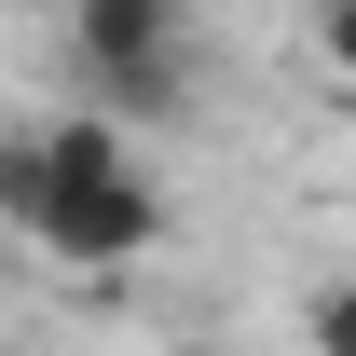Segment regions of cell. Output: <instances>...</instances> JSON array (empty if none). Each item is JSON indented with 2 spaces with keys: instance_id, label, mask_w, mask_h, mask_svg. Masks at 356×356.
<instances>
[{
  "instance_id": "1",
  "label": "cell",
  "mask_w": 356,
  "mask_h": 356,
  "mask_svg": "<svg viewBox=\"0 0 356 356\" xmlns=\"http://www.w3.org/2000/svg\"><path fill=\"white\" fill-rule=\"evenodd\" d=\"M69 83L110 124H165L178 83H192V14L178 0H83L69 14Z\"/></svg>"
},
{
  "instance_id": "2",
  "label": "cell",
  "mask_w": 356,
  "mask_h": 356,
  "mask_svg": "<svg viewBox=\"0 0 356 356\" xmlns=\"http://www.w3.org/2000/svg\"><path fill=\"white\" fill-rule=\"evenodd\" d=\"M165 233H178V192H165L151 165H124V178H69L28 247H42L55 274H124V261H151Z\"/></svg>"
},
{
  "instance_id": "3",
  "label": "cell",
  "mask_w": 356,
  "mask_h": 356,
  "mask_svg": "<svg viewBox=\"0 0 356 356\" xmlns=\"http://www.w3.org/2000/svg\"><path fill=\"white\" fill-rule=\"evenodd\" d=\"M55 178H42V124H0V233H42Z\"/></svg>"
},
{
  "instance_id": "4",
  "label": "cell",
  "mask_w": 356,
  "mask_h": 356,
  "mask_svg": "<svg viewBox=\"0 0 356 356\" xmlns=\"http://www.w3.org/2000/svg\"><path fill=\"white\" fill-rule=\"evenodd\" d=\"M302 356H356V274L302 288Z\"/></svg>"
},
{
  "instance_id": "5",
  "label": "cell",
  "mask_w": 356,
  "mask_h": 356,
  "mask_svg": "<svg viewBox=\"0 0 356 356\" xmlns=\"http://www.w3.org/2000/svg\"><path fill=\"white\" fill-rule=\"evenodd\" d=\"M302 42H315V69H343V83H356V0H315Z\"/></svg>"
},
{
  "instance_id": "6",
  "label": "cell",
  "mask_w": 356,
  "mask_h": 356,
  "mask_svg": "<svg viewBox=\"0 0 356 356\" xmlns=\"http://www.w3.org/2000/svg\"><path fill=\"white\" fill-rule=\"evenodd\" d=\"M165 356H233V343H220V329H178V343H165Z\"/></svg>"
},
{
  "instance_id": "7",
  "label": "cell",
  "mask_w": 356,
  "mask_h": 356,
  "mask_svg": "<svg viewBox=\"0 0 356 356\" xmlns=\"http://www.w3.org/2000/svg\"><path fill=\"white\" fill-rule=\"evenodd\" d=\"M0 356H28V343H0Z\"/></svg>"
}]
</instances>
